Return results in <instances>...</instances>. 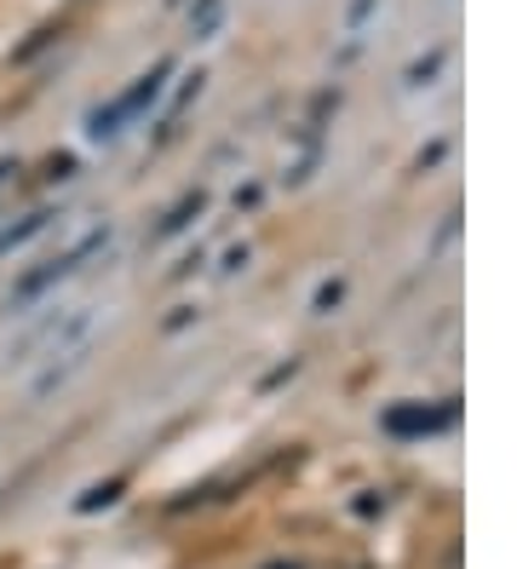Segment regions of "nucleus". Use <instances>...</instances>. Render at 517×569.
<instances>
[{
	"mask_svg": "<svg viewBox=\"0 0 517 569\" xmlns=\"http://www.w3.org/2000/svg\"><path fill=\"white\" fill-rule=\"evenodd\" d=\"M103 242H110V224H98V230H87V237L69 248V253H58V259H47L41 271H29V277H18V288H12V306L23 311V306H34V299H41L47 288H58L63 277H76L81 271V259H92Z\"/></svg>",
	"mask_w": 517,
	"mask_h": 569,
	"instance_id": "f257e3e1",
	"label": "nucleus"
},
{
	"mask_svg": "<svg viewBox=\"0 0 517 569\" xmlns=\"http://www.w3.org/2000/svg\"><path fill=\"white\" fill-rule=\"evenodd\" d=\"M172 76V63L161 58L156 63V70H145V76H138L121 98H116V104H103V110H92L87 116V139H116V132H121V121H132L138 110H145V104H156V98H161V81Z\"/></svg>",
	"mask_w": 517,
	"mask_h": 569,
	"instance_id": "f03ea898",
	"label": "nucleus"
},
{
	"mask_svg": "<svg viewBox=\"0 0 517 569\" xmlns=\"http://www.w3.org/2000/svg\"><path fill=\"white\" fill-rule=\"evenodd\" d=\"M448 420H455V409H391L386 431L391 438H420V431H443Z\"/></svg>",
	"mask_w": 517,
	"mask_h": 569,
	"instance_id": "7ed1b4c3",
	"label": "nucleus"
},
{
	"mask_svg": "<svg viewBox=\"0 0 517 569\" xmlns=\"http://www.w3.org/2000/svg\"><path fill=\"white\" fill-rule=\"evenodd\" d=\"M52 219H58V213H52V208H41V213H29V219L7 224V230H0V253H7V248H23L29 237H41V230H47Z\"/></svg>",
	"mask_w": 517,
	"mask_h": 569,
	"instance_id": "20e7f679",
	"label": "nucleus"
},
{
	"mask_svg": "<svg viewBox=\"0 0 517 569\" xmlns=\"http://www.w3.org/2000/svg\"><path fill=\"white\" fill-rule=\"evenodd\" d=\"M201 208H207V196H201V190H190V196H179V202H172V208H167V219L156 224V237H172V230H185V224H190V219H196Z\"/></svg>",
	"mask_w": 517,
	"mask_h": 569,
	"instance_id": "39448f33",
	"label": "nucleus"
},
{
	"mask_svg": "<svg viewBox=\"0 0 517 569\" xmlns=\"http://www.w3.org/2000/svg\"><path fill=\"white\" fill-rule=\"evenodd\" d=\"M219 18H225V0H196V12H190L196 41H201V36H213V29H219Z\"/></svg>",
	"mask_w": 517,
	"mask_h": 569,
	"instance_id": "423d86ee",
	"label": "nucleus"
},
{
	"mask_svg": "<svg viewBox=\"0 0 517 569\" xmlns=\"http://www.w3.org/2000/svg\"><path fill=\"white\" fill-rule=\"evenodd\" d=\"M116 495H121V478H110V483H92V489L76 500V512H98V507H110Z\"/></svg>",
	"mask_w": 517,
	"mask_h": 569,
	"instance_id": "0eeeda50",
	"label": "nucleus"
},
{
	"mask_svg": "<svg viewBox=\"0 0 517 569\" xmlns=\"http://www.w3.org/2000/svg\"><path fill=\"white\" fill-rule=\"evenodd\" d=\"M339 299H345V282L334 277V282H322V288H317V311H334Z\"/></svg>",
	"mask_w": 517,
	"mask_h": 569,
	"instance_id": "6e6552de",
	"label": "nucleus"
}]
</instances>
